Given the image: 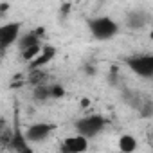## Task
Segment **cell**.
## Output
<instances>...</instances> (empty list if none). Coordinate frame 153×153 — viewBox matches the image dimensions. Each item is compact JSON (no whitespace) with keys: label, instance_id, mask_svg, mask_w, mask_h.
Instances as JSON below:
<instances>
[{"label":"cell","instance_id":"15","mask_svg":"<svg viewBox=\"0 0 153 153\" xmlns=\"http://www.w3.org/2000/svg\"><path fill=\"white\" fill-rule=\"evenodd\" d=\"M40 51H42V45H34V47H29V49H25V51H22L20 52V59L22 61H27V63H31L38 54H40Z\"/></svg>","mask_w":153,"mask_h":153},{"label":"cell","instance_id":"5","mask_svg":"<svg viewBox=\"0 0 153 153\" xmlns=\"http://www.w3.org/2000/svg\"><path fill=\"white\" fill-rule=\"evenodd\" d=\"M56 130V124H52V123H34V124H31V126H27V130H25V139H27V142L31 144V142H43V140H47L51 135H52V131Z\"/></svg>","mask_w":153,"mask_h":153},{"label":"cell","instance_id":"7","mask_svg":"<svg viewBox=\"0 0 153 153\" xmlns=\"http://www.w3.org/2000/svg\"><path fill=\"white\" fill-rule=\"evenodd\" d=\"M11 130H13V133H11V140H9V149L15 151V153H34V149L27 142L20 126L15 124V128H11Z\"/></svg>","mask_w":153,"mask_h":153},{"label":"cell","instance_id":"14","mask_svg":"<svg viewBox=\"0 0 153 153\" xmlns=\"http://www.w3.org/2000/svg\"><path fill=\"white\" fill-rule=\"evenodd\" d=\"M33 99L34 103H45V101H51V94H49V85H38V87H33Z\"/></svg>","mask_w":153,"mask_h":153},{"label":"cell","instance_id":"17","mask_svg":"<svg viewBox=\"0 0 153 153\" xmlns=\"http://www.w3.org/2000/svg\"><path fill=\"white\" fill-rule=\"evenodd\" d=\"M68 11H70V4H63L61 6V18H65L68 15Z\"/></svg>","mask_w":153,"mask_h":153},{"label":"cell","instance_id":"9","mask_svg":"<svg viewBox=\"0 0 153 153\" xmlns=\"http://www.w3.org/2000/svg\"><path fill=\"white\" fill-rule=\"evenodd\" d=\"M56 47L54 45H45V47H42V51H40V54L29 63V70H36V68H43L45 65H49L54 58H56Z\"/></svg>","mask_w":153,"mask_h":153},{"label":"cell","instance_id":"12","mask_svg":"<svg viewBox=\"0 0 153 153\" xmlns=\"http://www.w3.org/2000/svg\"><path fill=\"white\" fill-rule=\"evenodd\" d=\"M119 151L121 153H133L137 149V139L130 133H124L119 137Z\"/></svg>","mask_w":153,"mask_h":153},{"label":"cell","instance_id":"20","mask_svg":"<svg viewBox=\"0 0 153 153\" xmlns=\"http://www.w3.org/2000/svg\"><path fill=\"white\" fill-rule=\"evenodd\" d=\"M0 52H2V51H0Z\"/></svg>","mask_w":153,"mask_h":153},{"label":"cell","instance_id":"16","mask_svg":"<svg viewBox=\"0 0 153 153\" xmlns=\"http://www.w3.org/2000/svg\"><path fill=\"white\" fill-rule=\"evenodd\" d=\"M49 94H51V99L56 101V99L65 97V88L59 83H54V85H49Z\"/></svg>","mask_w":153,"mask_h":153},{"label":"cell","instance_id":"19","mask_svg":"<svg viewBox=\"0 0 153 153\" xmlns=\"http://www.w3.org/2000/svg\"><path fill=\"white\" fill-rule=\"evenodd\" d=\"M7 9H9V4H2V6H0V16H2L4 11H7Z\"/></svg>","mask_w":153,"mask_h":153},{"label":"cell","instance_id":"2","mask_svg":"<svg viewBox=\"0 0 153 153\" xmlns=\"http://www.w3.org/2000/svg\"><path fill=\"white\" fill-rule=\"evenodd\" d=\"M106 119L101 115V114H92V115H85V117H79L78 121L74 123V130H76V135H79L87 140L97 137L105 128H106Z\"/></svg>","mask_w":153,"mask_h":153},{"label":"cell","instance_id":"13","mask_svg":"<svg viewBox=\"0 0 153 153\" xmlns=\"http://www.w3.org/2000/svg\"><path fill=\"white\" fill-rule=\"evenodd\" d=\"M47 78H49V74H47L43 68L29 70V76H27V83H29V85H33V87H38V85H45V83H47Z\"/></svg>","mask_w":153,"mask_h":153},{"label":"cell","instance_id":"10","mask_svg":"<svg viewBox=\"0 0 153 153\" xmlns=\"http://www.w3.org/2000/svg\"><path fill=\"white\" fill-rule=\"evenodd\" d=\"M123 99H124V103L126 105H130L133 110H140L142 106H144V103L148 101V99H142V96L137 92V90H130V88H124L123 90Z\"/></svg>","mask_w":153,"mask_h":153},{"label":"cell","instance_id":"18","mask_svg":"<svg viewBox=\"0 0 153 153\" xmlns=\"http://www.w3.org/2000/svg\"><path fill=\"white\" fill-rule=\"evenodd\" d=\"M6 128H9V126H7V121H6L4 117H0V133H2Z\"/></svg>","mask_w":153,"mask_h":153},{"label":"cell","instance_id":"3","mask_svg":"<svg viewBox=\"0 0 153 153\" xmlns=\"http://www.w3.org/2000/svg\"><path fill=\"white\" fill-rule=\"evenodd\" d=\"M124 65L142 79H151L153 78V54L151 52H137L123 58Z\"/></svg>","mask_w":153,"mask_h":153},{"label":"cell","instance_id":"11","mask_svg":"<svg viewBox=\"0 0 153 153\" xmlns=\"http://www.w3.org/2000/svg\"><path fill=\"white\" fill-rule=\"evenodd\" d=\"M34 45H42L40 36H38L34 31H29V33H25L24 36L18 38V51H20V52L25 51V49H29V47H34Z\"/></svg>","mask_w":153,"mask_h":153},{"label":"cell","instance_id":"6","mask_svg":"<svg viewBox=\"0 0 153 153\" xmlns=\"http://www.w3.org/2000/svg\"><path fill=\"white\" fill-rule=\"evenodd\" d=\"M149 22H151V15L144 9H133L124 18L126 27L131 29V31H142L149 25Z\"/></svg>","mask_w":153,"mask_h":153},{"label":"cell","instance_id":"8","mask_svg":"<svg viewBox=\"0 0 153 153\" xmlns=\"http://www.w3.org/2000/svg\"><path fill=\"white\" fill-rule=\"evenodd\" d=\"M87 149H88V140L79 135L67 137L59 144V153H85Z\"/></svg>","mask_w":153,"mask_h":153},{"label":"cell","instance_id":"4","mask_svg":"<svg viewBox=\"0 0 153 153\" xmlns=\"http://www.w3.org/2000/svg\"><path fill=\"white\" fill-rule=\"evenodd\" d=\"M20 29H22V22H7L0 25V51L2 52L18 42Z\"/></svg>","mask_w":153,"mask_h":153},{"label":"cell","instance_id":"1","mask_svg":"<svg viewBox=\"0 0 153 153\" xmlns=\"http://www.w3.org/2000/svg\"><path fill=\"white\" fill-rule=\"evenodd\" d=\"M87 27H88L90 36L99 42L114 40L121 31L119 24L110 16H90L87 18Z\"/></svg>","mask_w":153,"mask_h":153}]
</instances>
